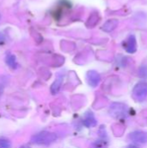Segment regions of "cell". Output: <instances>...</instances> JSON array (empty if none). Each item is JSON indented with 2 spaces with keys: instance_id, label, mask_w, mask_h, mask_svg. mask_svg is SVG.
<instances>
[{
  "instance_id": "9c48e42d",
  "label": "cell",
  "mask_w": 147,
  "mask_h": 148,
  "mask_svg": "<svg viewBox=\"0 0 147 148\" xmlns=\"http://www.w3.org/2000/svg\"><path fill=\"white\" fill-rule=\"evenodd\" d=\"M62 82H63V77L59 75L56 78V80L52 83V85L50 87V91H51V93L53 95H55V94H57L59 92V90H60V88H61V87L62 85Z\"/></svg>"
},
{
  "instance_id": "6da1fadb",
  "label": "cell",
  "mask_w": 147,
  "mask_h": 148,
  "mask_svg": "<svg viewBox=\"0 0 147 148\" xmlns=\"http://www.w3.org/2000/svg\"><path fill=\"white\" fill-rule=\"evenodd\" d=\"M57 139V136L55 133L43 131L31 138V142L36 145H49L55 142Z\"/></svg>"
},
{
  "instance_id": "5b68a950",
  "label": "cell",
  "mask_w": 147,
  "mask_h": 148,
  "mask_svg": "<svg viewBox=\"0 0 147 148\" xmlns=\"http://www.w3.org/2000/svg\"><path fill=\"white\" fill-rule=\"evenodd\" d=\"M87 82L89 86L95 88L99 85L101 82V75L98 72L94 70H90L87 73Z\"/></svg>"
},
{
  "instance_id": "4fadbf2b",
  "label": "cell",
  "mask_w": 147,
  "mask_h": 148,
  "mask_svg": "<svg viewBox=\"0 0 147 148\" xmlns=\"http://www.w3.org/2000/svg\"><path fill=\"white\" fill-rule=\"evenodd\" d=\"M139 76L142 78H147V67L143 66L139 69Z\"/></svg>"
},
{
  "instance_id": "7c38bea8",
  "label": "cell",
  "mask_w": 147,
  "mask_h": 148,
  "mask_svg": "<svg viewBox=\"0 0 147 148\" xmlns=\"http://www.w3.org/2000/svg\"><path fill=\"white\" fill-rule=\"evenodd\" d=\"M0 148H11V142L4 138L0 139Z\"/></svg>"
},
{
  "instance_id": "e0dca14e",
  "label": "cell",
  "mask_w": 147,
  "mask_h": 148,
  "mask_svg": "<svg viewBox=\"0 0 147 148\" xmlns=\"http://www.w3.org/2000/svg\"><path fill=\"white\" fill-rule=\"evenodd\" d=\"M127 148H139V147H137V146H134V145H131V146L127 147Z\"/></svg>"
},
{
  "instance_id": "8992f818",
  "label": "cell",
  "mask_w": 147,
  "mask_h": 148,
  "mask_svg": "<svg viewBox=\"0 0 147 148\" xmlns=\"http://www.w3.org/2000/svg\"><path fill=\"white\" fill-rule=\"evenodd\" d=\"M125 49L128 52V53H134L136 52L137 49V42H136V38L133 35L130 36L127 40L126 41L125 44H124Z\"/></svg>"
},
{
  "instance_id": "5bb4252c",
  "label": "cell",
  "mask_w": 147,
  "mask_h": 148,
  "mask_svg": "<svg viewBox=\"0 0 147 148\" xmlns=\"http://www.w3.org/2000/svg\"><path fill=\"white\" fill-rule=\"evenodd\" d=\"M91 148H105V145L103 141H96L93 144Z\"/></svg>"
},
{
  "instance_id": "277c9868",
  "label": "cell",
  "mask_w": 147,
  "mask_h": 148,
  "mask_svg": "<svg viewBox=\"0 0 147 148\" xmlns=\"http://www.w3.org/2000/svg\"><path fill=\"white\" fill-rule=\"evenodd\" d=\"M129 138L132 141L138 144H146L147 132L145 131H134L130 134Z\"/></svg>"
},
{
  "instance_id": "ba28073f",
  "label": "cell",
  "mask_w": 147,
  "mask_h": 148,
  "mask_svg": "<svg viewBox=\"0 0 147 148\" xmlns=\"http://www.w3.org/2000/svg\"><path fill=\"white\" fill-rule=\"evenodd\" d=\"M117 25H118V20L110 19L103 24V26L101 27V29L105 32H111L117 27Z\"/></svg>"
},
{
  "instance_id": "52a82bcc",
  "label": "cell",
  "mask_w": 147,
  "mask_h": 148,
  "mask_svg": "<svg viewBox=\"0 0 147 148\" xmlns=\"http://www.w3.org/2000/svg\"><path fill=\"white\" fill-rule=\"evenodd\" d=\"M97 124V121L93 113L88 112L85 114L84 120H83V125L87 127H95Z\"/></svg>"
},
{
  "instance_id": "30bf717a",
  "label": "cell",
  "mask_w": 147,
  "mask_h": 148,
  "mask_svg": "<svg viewBox=\"0 0 147 148\" xmlns=\"http://www.w3.org/2000/svg\"><path fill=\"white\" fill-rule=\"evenodd\" d=\"M99 19H100L99 15H98L96 12L93 13V14L89 16V18H88V22H87V26H88V28H93V27H94V26L98 23Z\"/></svg>"
},
{
  "instance_id": "8fae6325",
  "label": "cell",
  "mask_w": 147,
  "mask_h": 148,
  "mask_svg": "<svg viewBox=\"0 0 147 148\" xmlns=\"http://www.w3.org/2000/svg\"><path fill=\"white\" fill-rule=\"evenodd\" d=\"M6 63L9 67L11 69H16L17 67V62H16V58L14 55H8L6 56Z\"/></svg>"
},
{
  "instance_id": "3957f363",
  "label": "cell",
  "mask_w": 147,
  "mask_h": 148,
  "mask_svg": "<svg viewBox=\"0 0 147 148\" xmlns=\"http://www.w3.org/2000/svg\"><path fill=\"white\" fill-rule=\"evenodd\" d=\"M133 96L135 100L139 101H143L147 97V83L146 82H139L133 88Z\"/></svg>"
},
{
  "instance_id": "2e32d148",
  "label": "cell",
  "mask_w": 147,
  "mask_h": 148,
  "mask_svg": "<svg viewBox=\"0 0 147 148\" xmlns=\"http://www.w3.org/2000/svg\"><path fill=\"white\" fill-rule=\"evenodd\" d=\"M4 42V36L2 33H0V44Z\"/></svg>"
},
{
  "instance_id": "7a4b0ae2",
  "label": "cell",
  "mask_w": 147,
  "mask_h": 148,
  "mask_svg": "<svg viewBox=\"0 0 147 148\" xmlns=\"http://www.w3.org/2000/svg\"><path fill=\"white\" fill-rule=\"evenodd\" d=\"M109 114H110L111 116H113L115 119H122V118H125L127 115V108H126V106H125L122 103H119V102L113 103L110 106Z\"/></svg>"
},
{
  "instance_id": "9a60e30c",
  "label": "cell",
  "mask_w": 147,
  "mask_h": 148,
  "mask_svg": "<svg viewBox=\"0 0 147 148\" xmlns=\"http://www.w3.org/2000/svg\"><path fill=\"white\" fill-rule=\"evenodd\" d=\"M4 86H5V78L3 76H2V77H0V95H2Z\"/></svg>"
}]
</instances>
